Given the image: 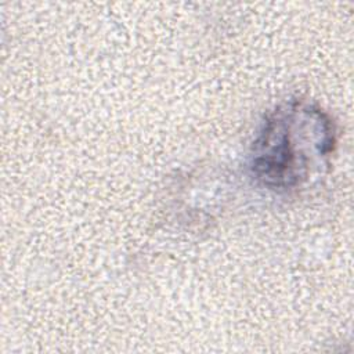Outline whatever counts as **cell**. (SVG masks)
Segmentation results:
<instances>
[{
  "label": "cell",
  "instance_id": "cell-1",
  "mask_svg": "<svg viewBox=\"0 0 354 354\" xmlns=\"http://www.w3.org/2000/svg\"><path fill=\"white\" fill-rule=\"evenodd\" d=\"M335 147L336 126L322 108L285 101L267 115L252 147L250 170L268 189H297L328 165Z\"/></svg>",
  "mask_w": 354,
  "mask_h": 354
}]
</instances>
